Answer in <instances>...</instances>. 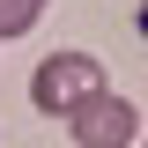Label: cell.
I'll list each match as a JSON object with an SVG mask.
<instances>
[{
	"mask_svg": "<svg viewBox=\"0 0 148 148\" xmlns=\"http://www.w3.org/2000/svg\"><path fill=\"white\" fill-rule=\"evenodd\" d=\"M67 126H74V148H126V141H141V111L104 89L82 111H67Z\"/></svg>",
	"mask_w": 148,
	"mask_h": 148,
	"instance_id": "2",
	"label": "cell"
},
{
	"mask_svg": "<svg viewBox=\"0 0 148 148\" xmlns=\"http://www.w3.org/2000/svg\"><path fill=\"white\" fill-rule=\"evenodd\" d=\"M141 30H148V0H141Z\"/></svg>",
	"mask_w": 148,
	"mask_h": 148,
	"instance_id": "4",
	"label": "cell"
},
{
	"mask_svg": "<svg viewBox=\"0 0 148 148\" xmlns=\"http://www.w3.org/2000/svg\"><path fill=\"white\" fill-rule=\"evenodd\" d=\"M37 15H45V0H0V45L8 37H30Z\"/></svg>",
	"mask_w": 148,
	"mask_h": 148,
	"instance_id": "3",
	"label": "cell"
},
{
	"mask_svg": "<svg viewBox=\"0 0 148 148\" xmlns=\"http://www.w3.org/2000/svg\"><path fill=\"white\" fill-rule=\"evenodd\" d=\"M104 59L96 52H52V59H37L30 74V104L37 111H52V119H67V111H82L89 96H104Z\"/></svg>",
	"mask_w": 148,
	"mask_h": 148,
	"instance_id": "1",
	"label": "cell"
},
{
	"mask_svg": "<svg viewBox=\"0 0 148 148\" xmlns=\"http://www.w3.org/2000/svg\"><path fill=\"white\" fill-rule=\"evenodd\" d=\"M141 141H148V126H141Z\"/></svg>",
	"mask_w": 148,
	"mask_h": 148,
	"instance_id": "5",
	"label": "cell"
}]
</instances>
